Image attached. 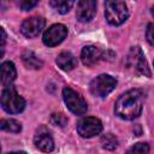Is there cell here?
Wrapping results in <instances>:
<instances>
[{
  "mask_svg": "<svg viewBox=\"0 0 154 154\" xmlns=\"http://www.w3.org/2000/svg\"><path fill=\"white\" fill-rule=\"evenodd\" d=\"M128 64L130 66H132L138 73L144 75L147 77L152 76L148 63H147V60L144 58V54H143V52L140 47H132L130 49V53H129V57H128Z\"/></svg>",
  "mask_w": 154,
  "mask_h": 154,
  "instance_id": "52a82bcc",
  "label": "cell"
},
{
  "mask_svg": "<svg viewBox=\"0 0 154 154\" xmlns=\"http://www.w3.org/2000/svg\"><path fill=\"white\" fill-rule=\"evenodd\" d=\"M37 4H38L37 1H30V0L28 1V0H25V1H22V2L19 4V6H20L22 10H24V11H29V10H31L32 7H35Z\"/></svg>",
  "mask_w": 154,
  "mask_h": 154,
  "instance_id": "44dd1931",
  "label": "cell"
},
{
  "mask_svg": "<svg viewBox=\"0 0 154 154\" xmlns=\"http://www.w3.org/2000/svg\"><path fill=\"white\" fill-rule=\"evenodd\" d=\"M34 143L40 150H42L45 153H49L54 149V140H53L49 130L45 126H41L37 129V131L34 136Z\"/></svg>",
  "mask_w": 154,
  "mask_h": 154,
  "instance_id": "30bf717a",
  "label": "cell"
},
{
  "mask_svg": "<svg viewBox=\"0 0 154 154\" xmlns=\"http://www.w3.org/2000/svg\"><path fill=\"white\" fill-rule=\"evenodd\" d=\"M67 36V28L64 24H53L43 34V43L48 47L58 46Z\"/></svg>",
  "mask_w": 154,
  "mask_h": 154,
  "instance_id": "ba28073f",
  "label": "cell"
},
{
  "mask_svg": "<svg viewBox=\"0 0 154 154\" xmlns=\"http://www.w3.org/2000/svg\"><path fill=\"white\" fill-rule=\"evenodd\" d=\"M102 131V123L95 117H84L77 123V132L85 138L94 137Z\"/></svg>",
  "mask_w": 154,
  "mask_h": 154,
  "instance_id": "8992f818",
  "label": "cell"
},
{
  "mask_svg": "<svg viewBox=\"0 0 154 154\" xmlns=\"http://www.w3.org/2000/svg\"><path fill=\"white\" fill-rule=\"evenodd\" d=\"M0 150H1V146H0Z\"/></svg>",
  "mask_w": 154,
  "mask_h": 154,
  "instance_id": "484cf974",
  "label": "cell"
},
{
  "mask_svg": "<svg viewBox=\"0 0 154 154\" xmlns=\"http://www.w3.org/2000/svg\"><path fill=\"white\" fill-rule=\"evenodd\" d=\"M105 8L106 19L111 25H120L129 17L128 6L124 1H106Z\"/></svg>",
  "mask_w": 154,
  "mask_h": 154,
  "instance_id": "3957f363",
  "label": "cell"
},
{
  "mask_svg": "<svg viewBox=\"0 0 154 154\" xmlns=\"http://www.w3.org/2000/svg\"><path fill=\"white\" fill-rule=\"evenodd\" d=\"M49 5L55 11L64 14V13H67L71 10V7L75 5V2L73 1H67V0H52V1H49Z\"/></svg>",
  "mask_w": 154,
  "mask_h": 154,
  "instance_id": "e0dca14e",
  "label": "cell"
},
{
  "mask_svg": "<svg viewBox=\"0 0 154 154\" xmlns=\"http://www.w3.org/2000/svg\"><path fill=\"white\" fill-rule=\"evenodd\" d=\"M17 77L16 66L12 61H4L0 64V84L10 85Z\"/></svg>",
  "mask_w": 154,
  "mask_h": 154,
  "instance_id": "4fadbf2b",
  "label": "cell"
},
{
  "mask_svg": "<svg viewBox=\"0 0 154 154\" xmlns=\"http://www.w3.org/2000/svg\"><path fill=\"white\" fill-rule=\"evenodd\" d=\"M0 130L6 132H13L17 134L22 130V125L19 122L14 119H1L0 120Z\"/></svg>",
  "mask_w": 154,
  "mask_h": 154,
  "instance_id": "2e32d148",
  "label": "cell"
},
{
  "mask_svg": "<svg viewBox=\"0 0 154 154\" xmlns=\"http://www.w3.org/2000/svg\"><path fill=\"white\" fill-rule=\"evenodd\" d=\"M144 94L141 89H131L122 94L114 106L116 114L125 120H132L137 118L143 108Z\"/></svg>",
  "mask_w": 154,
  "mask_h": 154,
  "instance_id": "6da1fadb",
  "label": "cell"
},
{
  "mask_svg": "<svg viewBox=\"0 0 154 154\" xmlns=\"http://www.w3.org/2000/svg\"><path fill=\"white\" fill-rule=\"evenodd\" d=\"M117 85V79L109 75H100L90 82V93L97 97L107 96Z\"/></svg>",
  "mask_w": 154,
  "mask_h": 154,
  "instance_id": "5b68a950",
  "label": "cell"
},
{
  "mask_svg": "<svg viewBox=\"0 0 154 154\" xmlns=\"http://www.w3.org/2000/svg\"><path fill=\"white\" fill-rule=\"evenodd\" d=\"M55 61H57L58 66L61 70H64V71H71L77 65V59L70 52H61L57 57V60Z\"/></svg>",
  "mask_w": 154,
  "mask_h": 154,
  "instance_id": "5bb4252c",
  "label": "cell"
},
{
  "mask_svg": "<svg viewBox=\"0 0 154 154\" xmlns=\"http://www.w3.org/2000/svg\"><path fill=\"white\" fill-rule=\"evenodd\" d=\"M82 63L87 66H93L103 59V53L95 46H85L81 52Z\"/></svg>",
  "mask_w": 154,
  "mask_h": 154,
  "instance_id": "7c38bea8",
  "label": "cell"
},
{
  "mask_svg": "<svg viewBox=\"0 0 154 154\" xmlns=\"http://www.w3.org/2000/svg\"><path fill=\"white\" fill-rule=\"evenodd\" d=\"M96 14V1L94 0H82L77 4L76 16L79 22H90Z\"/></svg>",
  "mask_w": 154,
  "mask_h": 154,
  "instance_id": "8fae6325",
  "label": "cell"
},
{
  "mask_svg": "<svg viewBox=\"0 0 154 154\" xmlns=\"http://www.w3.org/2000/svg\"><path fill=\"white\" fill-rule=\"evenodd\" d=\"M6 42V32L5 30L0 26V47H2V45Z\"/></svg>",
  "mask_w": 154,
  "mask_h": 154,
  "instance_id": "603a6c76",
  "label": "cell"
},
{
  "mask_svg": "<svg viewBox=\"0 0 154 154\" xmlns=\"http://www.w3.org/2000/svg\"><path fill=\"white\" fill-rule=\"evenodd\" d=\"M7 154H28V153H25V152H23V150H18V152H10V153H7Z\"/></svg>",
  "mask_w": 154,
  "mask_h": 154,
  "instance_id": "cb8c5ba5",
  "label": "cell"
},
{
  "mask_svg": "<svg viewBox=\"0 0 154 154\" xmlns=\"http://www.w3.org/2000/svg\"><path fill=\"white\" fill-rule=\"evenodd\" d=\"M101 146L103 149L107 150H113L118 147V140L114 135L112 134H106L101 137Z\"/></svg>",
  "mask_w": 154,
  "mask_h": 154,
  "instance_id": "ac0fdd59",
  "label": "cell"
},
{
  "mask_svg": "<svg viewBox=\"0 0 154 154\" xmlns=\"http://www.w3.org/2000/svg\"><path fill=\"white\" fill-rule=\"evenodd\" d=\"M46 20L42 17L38 16H32L30 18H26L20 26V31L25 37L32 38L38 36V34L42 31V29L45 28Z\"/></svg>",
  "mask_w": 154,
  "mask_h": 154,
  "instance_id": "9c48e42d",
  "label": "cell"
},
{
  "mask_svg": "<svg viewBox=\"0 0 154 154\" xmlns=\"http://www.w3.org/2000/svg\"><path fill=\"white\" fill-rule=\"evenodd\" d=\"M2 55H4V48H2V47H0V59L2 58Z\"/></svg>",
  "mask_w": 154,
  "mask_h": 154,
  "instance_id": "d4e9b609",
  "label": "cell"
},
{
  "mask_svg": "<svg viewBox=\"0 0 154 154\" xmlns=\"http://www.w3.org/2000/svg\"><path fill=\"white\" fill-rule=\"evenodd\" d=\"M51 123L55 126H60V128H64L67 123V118L63 114V113H53L51 116Z\"/></svg>",
  "mask_w": 154,
  "mask_h": 154,
  "instance_id": "ffe728a7",
  "label": "cell"
},
{
  "mask_svg": "<svg viewBox=\"0 0 154 154\" xmlns=\"http://www.w3.org/2000/svg\"><path fill=\"white\" fill-rule=\"evenodd\" d=\"M0 105L7 113L11 114L20 113L25 108L24 99L16 91L13 87H7L2 90L0 96Z\"/></svg>",
  "mask_w": 154,
  "mask_h": 154,
  "instance_id": "7a4b0ae2",
  "label": "cell"
},
{
  "mask_svg": "<svg viewBox=\"0 0 154 154\" xmlns=\"http://www.w3.org/2000/svg\"><path fill=\"white\" fill-rule=\"evenodd\" d=\"M149 153V144L146 142H138L130 147L126 154H148Z\"/></svg>",
  "mask_w": 154,
  "mask_h": 154,
  "instance_id": "d6986e66",
  "label": "cell"
},
{
  "mask_svg": "<svg viewBox=\"0 0 154 154\" xmlns=\"http://www.w3.org/2000/svg\"><path fill=\"white\" fill-rule=\"evenodd\" d=\"M22 61H23V64L28 69H34V70L41 69L42 65H43L42 60L38 59V57L34 52H31V51L23 52V54H22Z\"/></svg>",
  "mask_w": 154,
  "mask_h": 154,
  "instance_id": "9a60e30c",
  "label": "cell"
},
{
  "mask_svg": "<svg viewBox=\"0 0 154 154\" xmlns=\"http://www.w3.org/2000/svg\"><path fill=\"white\" fill-rule=\"evenodd\" d=\"M63 99H64V102L67 106V108L73 114L82 116L88 109V105H87L85 100L83 99V96L69 87H65L63 89Z\"/></svg>",
  "mask_w": 154,
  "mask_h": 154,
  "instance_id": "277c9868",
  "label": "cell"
},
{
  "mask_svg": "<svg viewBox=\"0 0 154 154\" xmlns=\"http://www.w3.org/2000/svg\"><path fill=\"white\" fill-rule=\"evenodd\" d=\"M153 28L154 25L150 23L148 24V28H147V32H146V36H147V40L149 42V45H153L154 43V36H153Z\"/></svg>",
  "mask_w": 154,
  "mask_h": 154,
  "instance_id": "7402d4cb",
  "label": "cell"
}]
</instances>
